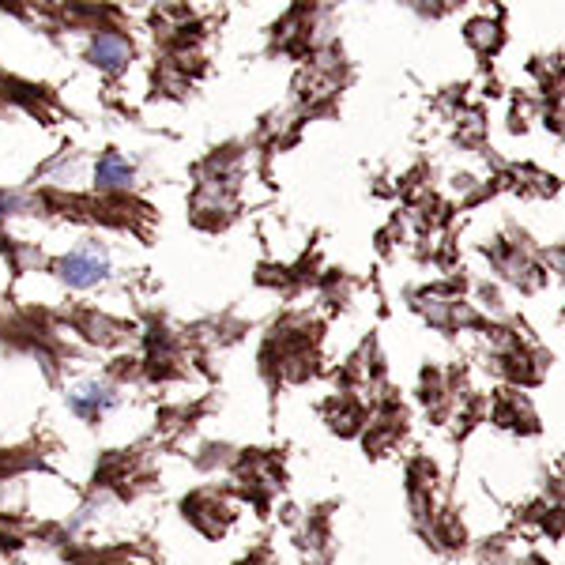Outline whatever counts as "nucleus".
Here are the masks:
<instances>
[{"label":"nucleus","instance_id":"nucleus-1","mask_svg":"<svg viewBox=\"0 0 565 565\" xmlns=\"http://www.w3.org/2000/svg\"><path fill=\"white\" fill-rule=\"evenodd\" d=\"M57 276L65 279L68 287L87 290V287H95V282H103L109 276V260L95 249H72L57 260Z\"/></svg>","mask_w":565,"mask_h":565},{"label":"nucleus","instance_id":"nucleus-2","mask_svg":"<svg viewBox=\"0 0 565 565\" xmlns=\"http://www.w3.org/2000/svg\"><path fill=\"white\" fill-rule=\"evenodd\" d=\"M87 57H90V65H98L106 72H121L125 65H129V57H132V45L125 42L121 34H98Z\"/></svg>","mask_w":565,"mask_h":565},{"label":"nucleus","instance_id":"nucleus-3","mask_svg":"<svg viewBox=\"0 0 565 565\" xmlns=\"http://www.w3.org/2000/svg\"><path fill=\"white\" fill-rule=\"evenodd\" d=\"M132 167L125 159H117V154H109V159L98 162V189L103 193H121V189L132 185Z\"/></svg>","mask_w":565,"mask_h":565},{"label":"nucleus","instance_id":"nucleus-4","mask_svg":"<svg viewBox=\"0 0 565 565\" xmlns=\"http://www.w3.org/2000/svg\"><path fill=\"white\" fill-rule=\"evenodd\" d=\"M109 404H114V396H109L103 385H84L72 392V412L79 418H98Z\"/></svg>","mask_w":565,"mask_h":565}]
</instances>
